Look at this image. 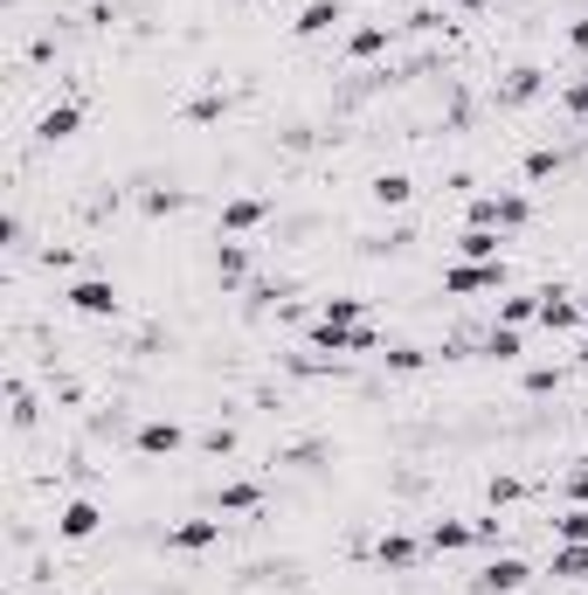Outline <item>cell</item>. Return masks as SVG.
<instances>
[{
  "instance_id": "obj_16",
  "label": "cell",
  "mask_w": 588,
  "mask_h": 595,
  "mask_svg": "<svg viewBox=\"0 0 588 595\" xmlns=\"http://www.w3.org/2000/svg\"><path fill=\"white\" fill-rule=\"evenodd\" d=\"M97 527H105V512H97L90 499H70V506L56 512V533H63V540H90Z\"/></svg>"
},
{
  "instance_id": "obj_23",
  "label": "cell",
  "mask_w": 588,
  "mask_h": 595,
  "mask_svg": "<svg viewBox=\"0 0 588 595\" xmlns=\"http://www.w3.org/2000/svg\"><path fill=\"white\" fill-rule=\"evenodd\" d=\"M526 319H541V291H513V298H499V326H526Z\"/></svg>"
},
{
  "instance_id": "obj_10",
  "label": "cell",
  "mask_w": 588,
  "mask_h": 595,
  "mask_svg": "<svg viewBox=\"0 0 588 595\" xmlns=\"http://www.w3.org/2000/svg\"><path fill=\"white\" fill-rule=\"evenodd\" d=\"M541 326H547V332H575V326H581L575 291H560V284H541Z\"/></svg>"
},
{
  "instance_id": "obj_12",
  "label": "cell",
  "mask_w": 588,
  "mask_h": 595,
  "mask_svg": "<svg viewBox=\"0 0 588 595\" xmlns=\"http://www.w3.org/2000/svg\"><path fill=\"white\" fill-rule=\"evenodd\" d=\"M215 512H222V520H243V512H264V485H249V478L222 485V491H215Z\"/></svg>"
},
{
  "instance_id": "obj_8",
  "label": "cell",
  "mask_w": 588,
  "mask_h": 595,
  "mask_svg": "<svg viewBox=\"0 0 588 595\" xmlns=\"http://www.w3.org/2000/svg\"><path fill=\"white\" fill-rule=\"evenodd\" d=\"M264 215H270V201L264 194H236V201H222V236H249V229H264Z\"/></svg>"
},
{
  "instance_id": "obj_22",
  "label": "cell",
  "mask_w": 588,
  "mask_h": 595,
  "mask_svg": "<svg viewBox=\"0 0 588 595\" xmlns=\"http://www.w3.org/2000/svg\"><path fill=\"white\" fill-rule=\"evenodd\" d=\"M367 194L381 201V209H408V201H416V180H408V173H381Z\"/></svg>"
},
{
  "instance_id": "obj_19",
  "label": "cell",
  "mask_w": 588,
  "mask_h": 595,
  "mask_svg": "<svg viewBox=\"0 0 588 595\" xmlns=\"http://www.w3.org/2000/svg\"><path fill=\"white\" fill-rule=\"evenodd\" d=\"M499 229H464V236H457V256H464V264H499Z\"/></svg>"
},
{
  "instance_id": "obj_30",
  "label": "cell",
  "mask_w": 588,
  "mask_h": 595,
  "mask_svg": "<svg viewBox=\"0 0 588 595\" xmlns=\"http://www.w3.org/2000/svg\"><path fill=\"white\" fill-rule=\"evenodd\" d=\"M423 360H429L423 347H388V368L395 374H423Z\"/></svg>"
},
{
  "instance_id": "obj_36",
  "label": "cell",
  "mask_w": 588,
  "mask_h": 595,
  "mask_svg": "<svg viewBox=\"0 0 588 595\" xmlns=\"http://www.w3.org/2000/svg\"><path fill=\"white\" fill-rule=\"evenodd\" d=\"M457 8H464V14H492L499 0H457Z\"/></svg>"
},
{
  "instance_id": "obj_18",
  "label": "cell",
  "mask_w": 588,
  "mask_h": 595,
  "mask_svg": "<svg viewBox=\"0 0 588 595\" xmlns=\"http://www.w3.org/2000/svg\"><path fill=\"white\" fill-rule=\"evenodd\" d=\"M416 540H408V533H381V548H374V561L381 567H388V575H408V567H416Z\"/></svg>"
},
{
  "instance_id": "obj_31",
  "label": "cell",
  "mask_w": 588,
  "mask_h": 595,
  "mask_svg": "<svg viewBox=\"0 0 588 595\" xmlns=\"http://www.w3.org/2000/svg\"><path fill=\"white\" fill-rule=\"evenodd\" d=\"M14 423H21V429L35 423V395H29V381H14Z\"/></svg>"
},
{
  "instance_id": "obj_24",
  "label": "cell",
  "mask_w": 588,
  "mask_h": 595,
  "mask_svg": "<svg viewBox=\"0 0 588 595\" xmlns=\"http://www.w3.org/2000/svg\"><path fill=\"white\" fill-rule=\"evenodd\" d=\"M139 209L160 222V215H181V209H188V194H181V188H146V194H139Z\"/></svg>"
},
{
  "instance_id": "obj_11",
  "label": "cell",
  "mask_w": 588,
  "mask_h": 595,
  "mask_svg": "<svg viewBox=\"0 0 588 595\" xmlns=\"http://www.w3.org/2000/svg\"><path fill=\"white\" fill-rule=\"evenodd\" d=\"M340 21H346V8H340V0H312V8H304V14L291 21V35H298V42H319V35H332V29H340Z\"/></svg>"
},
{
  "instance_id": "obj_2",
  "label": "cell",
  "mask_w": 588,
  "mask_h": 595,
  "mask_svg": "<svg viewBox=\"0 0 588 595\" xmlns=\"http://www.w3.org/2000/svg\"><path fill=\"white\" fill-rule=\"evenodd\" d=\"M533 222V201L520 188H499V194H471V229H499V236H520Z\"/></svg>"
},
{
  "instance_id": "obj_1",
  "label": "cell",
  "mask_w": 588,
  "mask_h": 595,
  "mask_svg": "<svg viewBox=\"0 0 588 595\" xmlns=\"http://www.w3.org/2000/svg\"><path fill=\"white\" fill-rule=\"evenodd\" d=\"M304 353H325V360H353V353H381V326H325L312 319V332H304Z\"/></svg>"
},
{
  "instance_id": "obj_20",
  "label": "cell",
  "mask_w": 588,
  "mask_h": 595,
  "mask_svg": "<svg viewBox=\"0 0 588 595\" xmlns=\"http://www.w3.org/2000/svg\"><path fill=\"white\" fill-rule=\"evenodd\" d=\"M215 277H222V284H243V277H249V243L222 236V243H215Z\"/></svg>"
},
{
  "instance_id": "obj_17",
  "label": "cell",
  "mask_w": 588,
  "mask_h": 595,
  "mask_svg": "<svg viewBox=\"0 0 588 595\" xmlns=\"http://www.w3.org/2000/svg\"><path fill=\"white\" fill-rule=\"evenodd\" d=\"M319 319L325 326H361L367 319V298L361 291H332V298H319Z\"/></svg>"
},
{
  "instance_id": "obj_39",
  "label": "cell",
  "mask_w": 588,
  "mask_h": 595,
  "mask_svg": "<svg viewBox=\"0 0 588 595\" xmlns=\"http://www.w3.org/2000/svg\"><path fill=\"white\" fill-rule=\"evenodd\" d=\"M581 595H588V588H581Z\"/></svg>"
},
{
  "instance_id": "obj_6",
  "label": "cell",
  "mask_w": 588,
  "mask_h": 595,
  "mask_svg": "<svg viewBox=\"0 0 588 595\" xmlns=\"http://www.w3.org/2000/svg\"><path fill=\"white\" fill-rule=\"evenodd\" d=\"M541 91H547V70H541V63H520V70H505V84H499V111H526Z\"/></svg>"
},
{
  "instance_id": "obj_26",
  "label": "cell",
  "mask_w": 588,
  "mask_h": 595,
  "mask_svg": "<svg viewBox=\"0 0 588 595\" xmlns=\"http://www.w3.org/2000/svg\"><path fill=\"white\" fill-rule=\"evenodd\" d=\"M560 167H568V160H560L554 146H533V152H526V180H533V188H541V180H554Z\"/></svg>"
},
{
  "instance_id": "obj_4",
  "label": "cell",
  "mask_w": 588,
  "mask_h": 595,
  "mask_svg": "<svg viewBox=\"0 0 588 595\" xmlns=\"http://www.w3.org/2000/svg\"><path fill=\"white\" fill-rule=\"evenodd\" d=\"M526 582H533V567H526L520 554H492V561H484L478 575H471V588H478V595H520Z\"/></svg>"
},
{
  "instance_id": "obj_7",
  "label": "cell",
  "mask_w": 588,
  "mask_h": 595,
  "mask_svg": "<svg viewBox=\"0 0 588 595\" xmlns=\"http://www.w3.org/2000/svg\"><path fill=\"white\" fill-rule=\"evenodd\" d=\"M222 540V512H209V520H181L167 527V554H209Z\"/></svg>"
},
{
  "instance_id": "obj_21",
  "label": "cell",
  "mask_w": 588,
  "mask_h": 595,
  "mask_svg": "<svg viewBox=\"0 0 588 595\" xmlns=\"http://www.w3.org/2000/svg\"><path fill=\"white\" fill-rule=\"evenodd\" d=\"M381 49H388V21H367V29L346 35V56H353V63H374Z\"/></svg>"
},
{
  "instance_id": "obj_32",
  "label": "cell",
  "mask_w": 588,
  "mask_h": 595,
  "mask_svg": "<svg viewBox=\"0 0 588 595\" xmlns=\"http://www.w3.org/2000/svg\"><path fill=\"white\" fill-rule=\"evenodd\" d=\"M554 387H560L554 368H533V374H526V395H554Z\"/></svg>"
},
{
  "instance_id": "obj_37",
  "label": "cell",
  "mask_w": 588,
  "mask_h": 595,
  "mask_svg": "<svg viewBox=\"0 0 588 595\" xmlns=\"http://www.w3.org/2000/svg\"><path fill=\"white\" fill-rule=\"evenodd\" d=\"M236 8H264V0H236Z\"/></svg>"
},
{
  "instance_id": "obj_15",
  "label": "cell",
  "mask_w": 588,
  "mask_h": 595,
  "mask_svg": "<svg viewBox=\"0 0 588 595\" xmlns=\"http://www.w3.org/2000/svg\"><path fill=\"white\" fill-rule=\"evenodd\" d=\"M547 575H554V582H581V588H588V540H560L554 561H547Z\"/></svg>"
},
{
  "instance_id": "obj_5",
  "label": "cell",
  "mask_w": 588,
  "mask_h": 595,
  "mask_svg": "<svg viewBox=\"0 0 588 595\" xmlns=\"http://www.w3.org/2000/svg\"><path fill=\"white\" fill-rule=\"evenodd\" d=\"M450 298H478V291H505V264H450L443 270Z\"/></svg>"
},
{
  "instance_id": "obj_34",
  "label": "cell",
  "mask_w": 588,
  "mask_h": 595,
  "mask_svg": "<svg viewBox=\"0 0 588 595\" xmlns=\"http://www.w3.org/2000/svg\"><path fill=\"white\" fill-rule=\"evenodd\" d=\"M520 491H526L520 478H492V506H513V499H520Z\"/></svg>"
},
{
  "instance_id": "obj_25",
  "label": "cell",
  "mask_w": 588,
  "mask_h": 595,
  "mask_svg": "<svg viewBox=\"0 0 588 595\" xmlns=\"http://www.w3.org/2000/svg\"><path fill=\"white\" fill-rule=\"evenodd\" d=\"M484 353H492V360H520V353H526L520 326H492V332H484Z\"/></svg>"
},
{
  "instance_id": "obj_27",
  "label": "cell",
  "mask_w": 588,
  "mask_h": 595,
  "mask_svg": "<svg viewBox=\"0 0 588 595\" xmlns=\"http://www.w3.org/2000/svg\"><path fill=\"white\" fill-rule=\"evenodd\" d=\"M222 111H228V97H222V91H201V97H194V105H188L181 118H188V125H215Z\"/></svg>"
},
{
  "instance_id": "obj_38",
  "label": "cell",
  "mask_w": 588,
  "mask_h": 595,
  "mask_svg": "<svg viewBox=\"0 0 588 595\" xmlns=\"http://www.w3.org/2000/svg\"><path fill=\"white\" fill-rule=\"evenodd\" d=\"M581 326H588V305H581Z\"/></svg>"
},
{
  "instance_id": "obj_29",
  "label": "cell",
  "mask_w": 588,
  "mask_h": 595,
  "mask_svg": "<svg viewBox=\"0 0 588 595\" xmlns=\"http://www.w3.org/2000/svg\"><path fill=\"white\" fill-rule=\"evenodd\" d=\"M554 540H588V506H568L554 520Z\"/></svg>"
},
{
  "instance_id": "obj_14",
  "label": "cell",
  "mask_w": 588,
  "mask_h": 595,
  "mask_svg": "<svg viewBox=\"0 0 588 595\" xmlns=\"http://www.w3.org/2000/svg\"><path fill=\"white\" fill-rule=\"evenodd\" d=\"M478 548V520H437L429 527V554H464Z\"/></svg>"
},
{
  "instance_id": "obj_33",
  "label": "cell",
  "mask_w": 588,
  "mask_h": 595,
  "mask_svg": "<svg viewBox=\"0 0 588 595\" xmlns=\"http://www.w3.org/2000/svg\"><path fill=\"white\" fill-rule=\"evenodd\" d=\"M408 29H416V35H437L443 14H437V8H416V14H408Z\"/></svg>"
},
{
  "instance_id": "obj_3",
  "label": "cell",
  "mask_w": 588,
  "mask_h": 595,
  "mask_svg": "<svg viewBox=\"0 0 588 595\" xmlns=\"http://www.w3.org/2000/svg\"><path fill=\"white\" fill-rule=\"evenodd\" d=\"M63 305H70L76 319H111L118 312V284L111 277H76L70 291H63Z\"/></svg>"
},
{
  "instance_id": "obj_9",
  "label": "cell",
  "mask_w": 588,
  "mask_h": 595,
  "mask_svg": "<svg viewBox=\"0 0 588 595\" xmlns=\"http://www.w3.org/2000/svg\"><path fill=\"white\" fill-rule=\"evenodd\" d=\"M181 444H188V436H181V423H173V416H152V423H139V436H132L139 457H173Z\"/></svg>"
},
{
  "instance_id": "obj_28",
  "label": "cell",
  "mask_w": 588,
  "mask_h": 595,
  "mask_svg": "<svg viewBox=\"0 0 588 595\" xmlns=\"http://www.w3.org/2000/svg\"><path fill=\"white\" fill-rule=\"evenodd\" d=\"M560 105H568L575 118H588V63H581L575 76H568V91H560Z\"/></svg>"
},
{
  "instance_id": "obj_13",
  "label": "cell",
  "mask_w": 588,
  "mask_h": 595,
  "mask_svg": "<svg viewBox=\"0 0 588 595\" xmlns=\"http://www.w3.org/2000/svg\"><path fill=\"white\" fill-rule=\"evenodd\" d=\"M76 125H84V105H76V97H63V105H49V111H42L35 132H42L49 146H63V139H76Z\"/></svg>"
},
{
  "instance_id": "obj_35",
  "label": "cell",
  "mask_w": 588,
  "mask_h": 595,
  "mask_svg": "<svg viewBox=\"0 0 588 595\" xmlns=\"http://www.w3.org/2000/svg\"><path fill=\"white\" fill-rule=\"evenodd\" d=\"M568 49H575V56H588V14L568 21Z\"/></svg>"
}]
</instances>
